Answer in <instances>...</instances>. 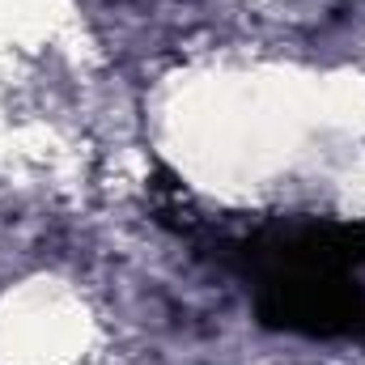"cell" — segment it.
Segmentation results:
<instances>
[{"instance_id": "obj_1", "label": "cell", "mask_w": 365, "mask_h": 365, "mask_svg": "<svg viewBox=\"0 0 365 365\" xmlns=\"http://www.w3.org/2000/svg\"><path fill=\"white\" fill-rule=\"evenodd\" d=\"M204 251L251 284L264 327L365 340V221L276 217L247 234H217Z\"/></svg>"}]
</instances>
